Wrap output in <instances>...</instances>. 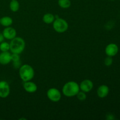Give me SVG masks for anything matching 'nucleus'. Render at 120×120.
<instances>
[{
  "instance_id": "6ab92c4d",
  "label": "nucleus",
  "mask_w": 120,
  "mask_h": 120,
  "mask_svg": "<svg viewBox=\"0 0 120 120\" xmlns=\"http://www.w3.org/2000/svg\"><path fill=\"white\" fill-rule=\"evenodd\" d=\"M104 64L106 66H110L112 65V63H113V60H112V57L110 56H107L106 58L104 59Z\"/></svg>"
},
{
  "instance_id": "5701e85b",
  "label": "nucleus",
  "mask_w": 120,
  "mask_h": 120,
  "mask_svg": "<svg viewBox=\"0 0 120 120\" xmlns=\"http://www.w3.org/2000/svg\"><path fill=\"white\" fill-rule=\"evenodd\" d=\"M4 37L3 35H2V33H0V43L3 42L4 41Z\"/></svg>"
},
{
  "instance_id": "412c9836",
  "label": "nucleus",
  "mask_w": 120,
  "mask_h": 120,
  "mask_svg": "<svg viewBox=\"0 0 120 120\" xmlns=\"http://www.w3.org/2000/svg\"><path fill=\"white\" fill-rule=\"evenodd\" d=\"M11 58H12V62H15V61L19 60H20L19 54L12 53Z\"/></svg>"
},
{
  "instance_id": "f8f14e48",
  "label": "nucleus",
  "mask_w": 120,
  "mask_h": 120,
  "mask_svg": "<svg viewBox=\"0 0 120 120\" xmlns=\"http://www.w3.org/2000/svg\"><path fill=\"white\" fill-rule=\"evenodd\" d=\"M110 92V89L108 86L105 84L100 86L97 90V94L98 97L101 98H104L108 96Z\"/></svg>"
},
{
  "instance_id": "aec40b11",
  "label": "nucleus",
  "mask_w": 120,
  "mask_h": 120,
  "mask_svg": "<svg viewBox=\"0 0 120 120\" xmlns=\"http://www.w3.org/2000/svg\"><path fill=\"white\" fill-rule=\"evenodd\" d=\"M13 62V66L15 69H19L20 68H21V66L22 65V63H21V61L20 60L17 61H15V62Z\"/></svg>"
},
{
  "instance_id": "423d86ee",
  "label": "nucleus",
  "mask_w": 120,
  "mask_h": 120,
  "mask_svg": "<svg viewBox=\"0 0 120 120\" xmlns=\"http://www.w3.org/2000/svg\"><path fill=\"white\" fill-rule=\"evenodd\" d=\"M10 94V86L7 82L0 81V98H5Z\"/></svg>"
},
{
  "instance_id": "4be33fe9",
  "label": "nucleus",
  "mask_w": 120,
  "mask_h": 120,
  "mask_svg": "<svg viewBox=\"0 0 120 120\" xmlns=\"http://www.w3.org/2000/svg\"><path fill=\"white\" fill-rule=\"evenodd\" d=\"M106 118H107V120H114L115 117H114V116L113 114H111V113H109L106 116Z\"/></svg>"
},
{
  "instance_id": "9b49d317",
  "label": "nucleus",
  "mask_w": 120,
  "mask_h": 120,
  "mask_svg": "<svg viewBox=\"0 0 120 120\" xmlns=\"http://www.w3.org/2000/svg\"><path fill=\"white\" fill-rule=\"evenodd\" d=\"M11 54L8 52H1L0 53V64L1 65H7L12 62Z\"/></svg>"
},
{
  "instance_id": "b1692460",
  "label": "nucleus",
  "mask_w": 120,
  "mask_h": 120,
  "mask_svg": "<svg viewBox=\"0 0 120 120\" xmlns=\"http://www.w3.org/2000/svg\"><path fill=\"white\" fill-rule=\"evenodd\" d=\"M109 1H115V0H109Z\"/></svg>"
},
{
  "instance_id": "6e6552de",
  "label": "nucleus",
  "mask_w": 120,
  "mask_h": 120,
  "mask_svg": "<svg viewBox=\"0 0 120 120\" xmlns=\"http://www.w3.org/2000/svg\"><path fill=\"white\" fill-rule=\"evenodd\" d=\"M2 35L5 39L7 40H12L16 36V30L14 28L10 26L5 27L2 31Z\"/></svg>"
},
{
  "instance_id": "9d476101",
  "label": "nucleus",
  "mask_w": 120,
  "mask_h": 120,
  "mask_svg": "<svg viewBox=\"0 0 120 120\" xmlns=\"http://www.w3.org/2000/svg\"><path fill=\"white\" fill-rule=\"evenodd\" d=\"M23 87L24 90L29 93H34L38 90L37 85L31 80L23 82Z\"/></svg>"
},
{
  "instance_id": "0eeeda50",
  "label": "nucleus",
  "mask_w": 120,
  "mask_h": 120,
  "mask_svg": "<svg viewBox=\"0 0 120 120\" xmlns=\"http://www.w3.org/2000/svg\"><path fill=\"white\" fill-rule=\"evenodd\" d=\"M118 50H119V48H118V45L116 43H111L107 45L105 47V53L107 56L112 57L118 53Z\"/></svg>"
},
{
  "instance_id": "4468645a",
  "label": "nucleus",
  "mask_w": 120,
  "mask_h": 120,
  "mask_svg": "<svg viewBox=\"0 0 120 120\" xmlns=\"http://www.w3.org/2000/svg\"><path fill=\"white\" fill-rule=\"evenodd\" d=\"M42 19H43L44 23H46V24H51V23H53V21H55V16L52 14L47 13L43 15Z\"/></svg>"
},
{
  "instance_id": "dca6fc26",
  "label": "nucleus",
  "mask_w": 120,
  "mask_h": 120,
  "mask_svg": "<svg viewBox=\"0 0 120 120\" xmlns=\"http://www.w3.org/2000/svg\"><path fill=\"white\" fill-rule=\"evenodd\" d=\"M58 5L63 9H68L71 6L70 0H58Z\"/></svg>"
},
{
  "instance_id": "20e7f679",
  "label": "nucleus",
  "mask_w": 120,
  "mask_h": 120,
  "mask_svg": "<svg viewBox=\"0 0 120 120\" xmlns=\"http://www.w3.org/2000/svg\"><path fill=\"white\" fill-rule=\"evenodd\" d=\"M53 28L56 32L62 34L67 31L69 28V24L65 19L58 18L55 19L53 22Z\"/></svg>"
},
{
  "instance_id": "f03ea898",
  "label": "nucleus",
  "mask_w": 120,
  "mask_h": 120,
  "mask_svg": "<svg viewBox=\"0 0 120 120\" xmlns=\"http://www.w3.org/2000/svg\"><path fill=\"white\" fill-rule=\"evenodd\" d=\"M19 75L23 82L30 81L35 76V71L32 67L28 64H22L19 69Z\"/></svg>"
},
{
  "instance_id": "a211bd4d",
  "label": "nucleus",
  "mask_w": 120,
  "mask_h": 120,
  "mask_svg": "<svg viewBox=\"0 0 120 120\" xmlns=\"http://www.w3.org/2000/svg\"><path fill=\"white\" fill-rule=\"evenodd\" d=\"M76 97H77V99L81 101H83L85 100L87 98V95L86 93L84 92V91H80L76 95Z\"/></svg>"
},
{
  "instance_id": "2eb2a0df",
  "label": "nucleus",
  "mask_w": 120,
  "mask_h": 120,
  "mask_svg": "<svg viewBox=\"0 0 120 120\" xmlns=\"http://www.w3.org/2000/svg\"><path fill=\"white\" fill-rule=\"evenodd\" d=\"M19 3L18 0H11L9 3V8L13 12H16L19 9Z\"/></svg>"
},
{
  "instance_id": "f257e3e1",
  "label": "nucleus",
  "mask_w": 120,
  "mask_h": 120,
  "mask_svg": "<svg viewBox=\"0 0 120 120\" xmlns=\"http://www.w3.org/2000/svg\"><path fill=\"white\" fill-rule=\"evenodd\" d=\"M79 84L74 81L67 82L62 88V93L67 97H73L76 96L80 91Z\"/></svg>"
},
{
  "instance_id": "39448f33",
  "label": "nucleus",
  "mask_w": 120,
  "mask_h": 120,
  "mask_svg": "<svg viewBox=\"0 0 120 120\" xmlns=\"http://www.w3.org/2000/svg\"><path fill=\"white\" fill-rule=\"evenodd\" d=\"M46 95L49 100L52 102H58L60 100L62 97L61 92L57 89L55 87H52L47 91Z\"/></svg>"
},
{
  "instance_id": "ddd939ff",
  "label": "nucleus",
  "mask_w": 120,
  "mask_h": 120,
  "mask_svg": "<svg viewBox=\"0 0 120 120\" xmlns=\"http://www.w3.org/2000/svg\"><path fill=\"white\" fill-rule=\"evenodd\" d=\"M13 19L8 16H5L0 18V24L4 27L10 26L12 25Z\"/></svg>"
},
{
  "instance_id": "7ed1b4c3",
  "label": "nucleus",
  "mask_w": 120,
  "mask_h": 120,
  "mask_svg": "<svg viewBox=\"0 0 120 120\" xmlns=\"http://www.w3.org/2000/svg\"><path fill=\"white\" fill-rule=\"evenodd\" d=\"M10 51L12 53L21 54L24 50L25 48V42L24 39L21 37L16 36L11 40L9 43Z\"/></svg>"
},
{
  "instance_id": "1a4fd4ad",
  "label": "nucleus",
  "mask_w": 120,
  "mask_h": 120,
  "mask_svg": "<svg viewBox=\"0 0 120 120\" xmlns=\"http://www.w3.org/2000/svg\"><path fill=\"white\" fill-rule=\"evenodd\" d=\"M81 91L85 93H89L93 89L94 86L93 83L89 79H85L82 81L79 85Z\"/></svg>"
},
{
  "instance_id": "f3484780",
  "label": "nucleus",
  "mask_w": 120,
  "mask_h": 120,
  "mask_svg": "<svg viewBox=\"0 0 120 120\" xmlns=\"http://www.w3.org/2000/svg\"><path fill=\"white\" fill-rule=\"evenodd\" d=\"M10 50L9 43L3 41L0 43V50L1 52H8Z\"/></svg>"
}]
</instances>
